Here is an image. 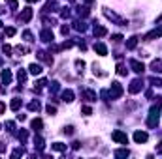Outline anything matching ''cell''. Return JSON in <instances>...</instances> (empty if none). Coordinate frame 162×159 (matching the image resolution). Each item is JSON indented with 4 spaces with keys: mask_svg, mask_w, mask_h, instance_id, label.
<instances>
[{
    "mask_svg": "<svg viewBox=\"0 0 162 159\" xmlns=\"http://www.w3.org/2000/svg\"><path fill=\"white\" fill-rule=\"evenodd\" d=\"M62 101L72 103V101H74V92H72V90H64V92H62Z\"/></svg>",
    "mask_w": 162,
    "mask_h": 159,
    "instance_id": "obj_12",
    "label": "cell"
},
{
    "mask_svg": "<svg viewBox=\"0 0 162 159\" xmlns=\"http://www.w3.org/2000/svg\"><path fill=\"white\" fill-rule=\"evenodd\" d=\"M83 2H85V4H93L94 0H83Z\"/></svg>",
    "mask_w": 162,
    "mask_h": 159,
    "instance_id": "obj_42",
    "label": "cell"
},
{
    "mask_svg": "<svg viewBox=\"0 0 162 159\" xmlns=\"http://www.w3.org/2000/svg\"><path fill=\"white\" fill-rule=\"evenodd\" d=\"M136 45H138V38H130L128 41H126V49H136Z\"/></svg>",
    "mask_w": 162,
    "mask_h": 159,
    "instance_id": "obj_18",
    "label": "cell"
},
{
    "mask_svg": "<svg viewBox=\"0 0 162 159\" xmlns=\"http://www.w3.org/2000/svg\"><path fill=\"white\" fill-rule=\"evenodd\" d=\"M115 155H117V157H128L130 152L126 150V148H123V150H117V152H115Z\"/></svg>",
    "mask_w": 162,
    "mask_h": 159,
    "instance_id": "obj_23",
    "label": "cell"
},
{
    "mask_svg": "<svg viewBox=\"0 0 162 159\" xmlns=\"http://www.w3.org/2000/svg\"><path fill=\"white\" fill-rule=\"evenodd\" d=\"M17 79H19V83H25V81H27V73H25V69H19L17 71Z\"/></svg>",
    "mask_w": 162,
    "mask_h": 159,
    "instance_id": "obj_24",
    "label": "cell"
},
{
    "mask_svg": "<svg viewBox=\"0 0 162 159\" xmlns=\"http://www.w3.org/2000/svg\"><path fill=\"white\" fill-rule=\"evenodd\" d=\"M27 2H36V0H27Z\"/></svg>",
    "mask_w": 162,
    "mask_h": 159,
    "instance_id": "obj_43",
    "label": "cell"
},
{
    "mask_svg": "<svg viewBox=\"0 0 162 159\" xmlns=\"http://www.w3.org/2000/svg\"><path fill=\"white\" fill-rule=\"evenodd\" d=\"M53 150H57V152H64V150H66V146L60 144V142H55V144H53Z\"/></svg>",
    "mask_w": 162,
    "mask_h": 159,
    "instance_id": "obj_25",
    "label": "cell"
},
{
    "mask_svg": "<svg viewBox=\"0 0 162 159\" xmlns=\"http://www.w3.org/2000/svg\"><path fill=\"white\" fill-rule=\"evenodd\" d=\"M104 15L109 19V21H113V23H117V24H124V23H126L124 19H121L119 15H115L113 11H109V9H104Z\"/></svg>",
    "mask_w": 162,
    "mask_h": 159,
    "instance_id": "obj_3",
    "label": "cell"
},
{
    "mask_svg": "<svg viewBox=\"0 0 162 159\" xmlns=\"http://www.w3.org/2000/svg\"><path fill=\"white\" fill-rule=\"evenodd\" d=\"M94 51H96L100 56H106V54H108V49H106L104 43H96V45H94Z\"/></svg>",
    "mask_w": 162,
    "mask_h": 159,
    "instance_id": "obj_13",
    "label": "cell"
},
{
    "mask_svg": "<svg viewBox=\"0 0 162 159\" xmlns=\"http://www.w3.org/2000/svg\"><path fill=\"white\" fill-rule=\"evenodd\" d=\"M28 109H30V111H32V112H38L40 109H42V105H40V103H38V101H32V103H30V105H28Z\"/></svg>",
    "mask_w": 162,
    "mask_h": 159,
    "instance_id": "obj_21",
    "label": "cell"
},
{
    "mask_svg": "<svg viewBox=\"0 0 162 159\" xmlns=\"http://www.w3.org/2000/svg\"><path fill=\"white\" fill-rule=\"evenodd\" d=\"M117 73H119V75H126V69H124V66H123V64H119V66H117Z\"/></svg>",
    "mask_w": 162,
    "mask_h": 159,
    "instance_id": "obj_28",
    "label": "cell"
},
{
    "mask_svg": "<svg viewBox=\"0 0 162 159\" xmlns=\"http://www.w3.org/2000/svg\"><path fill=\"white\" fill-rule=\"evenodd\" d=\"M15 51H17V53L23 56V54H27V53H28V47H21V45H19V47L15 49Z\"/></svg>",
    "mask_w": 162,
    "mask_h": 159,
    "instance_id": "obj_27",
    "label": "cell"
},
{
    "mask_svg": "<svg viewBox=\"0 0 162 159\" xmlns=\"http://www.w3.org/2000/svg\"><path fill=\"white\" fill-rule=\"evenodd\" d=\"M108 34V30H106L104 26H94V36H98V38H102V36Z\"/></svg>",
    "mask_w": 162,
    "mask_h": 159,
    "instance_id": "obj_17",
    "label": "cell"
},
{
    "mask_svg": "<svg viewBox=\"0 0 162 159\" xmlns=\"http://www.w3.org/2000/svg\"><path fill=\"white\" fill-rule=\"evenodd\" d=\"M121 39H123V36H119V34L113 36V41H121Z\"/></svg>",
    "mask_w": 162,
    "mask_h": 159,
    "instance_id": "obj_39",
    "label": "cell"
},
{
    "mask_svg": "<svg viewBox=\"0 0 162 159\" xmlns=\"http://www.w3.org/2000/svg\"><path fill=\"white\" fill-rule=\"evenodd\" d=\"M141 86H143V84H141V79H136V81H132V84H130V94H138V92L141 90Z\"/></svg>",
    "mask_w": 162,
    "mask_h": 159,
    "instance_id": "obj_6",
    "label": "cell"
},
{
    "mask_svg": "<svg viewBox=\"0 0 162 159\" xmlns=\"http://www.w3.org/2000/svg\"><path fill=\"white\" fill-rule=\"evenodd\" d=\"M6 2L9 4V6H12L13 9H17V0H6Z\"/></svg>",
    "mask_w": 162,
    "mask_h": 159,
    "instance_id": "obj_31",
    "label": "cell"
},
{
    "mask_svg": "<svg viewBox=\"0 0 162 159\" xmlns=\"http://www.w3.org/2000/svg\"><path fill=\"white\" fill-rule=\"evenodd\" d=\"M0 79H2V83L9 84V83H12V79H13V77H12V71H9V69H4L2 75H0Z\"/></svg>",
    "mask_w": 162,
    "mask_h": 159,
    "instance_id": "obj_9",
    "label": "cell"
},
{
    "mask_svg": "<svg viewBox=\"0 0 162 159\" xmlns=\"http://www.w3.org/2000/svg\"><path fill=\"white\" fill-rule=\"evenodd\" d=\"M147 138H149V135L145 131H136L134 133V140L138 142V144H141V142H147Z\"/></svg>",
    "mask_w": 162,
    "mask_h": 159,
    "instance_id": "obj_5",
    "label": "cell"
},
{
    "mask_svg": "<svg viewBox=\"0 0 162 159\" xmlns=\"http://www.w3.org/2000/svg\"><path fill=\"white\" fill-rule=\"evenodd\" d=\"M28 71L32 75H40V73H42V66H40V64H30L28 66Z\"/></svg>",
    "mask_w": 162,
    "mask_h": 159,
    "instance_id": "obj_15",
    "label": "cell"
},
{
    "mask_svg": "<svg viewBox=\"0 0 162 159\" xmlns=\"http://www.w3.org/2000/svg\"><path fill=\"white\" fill-rule=\"evenodd\" d=\"M149 83L153 84V86H162V81H160V79H156V77H151Z\"/></svg>",
    "mask_w": 162,
    "mask_h": 159,
    "instance_id": "obj_26",
    "label": "cell"
},
{
    "mask_svg": "<svg viewBox=\"0 0 162 159\" xmlns=\"http://www.w3.org/2000/svg\"><path fill=\"white\" fill-rule=\"evenodd\" d=\"M2 51L6 54H9V53H12V47H9V45H2Z\"/></svg>",
    "mask_w": 162,
    "mask_h": 159,
    "instance_id": "obj_33",
    "label": "cell"
},
{
    "mask_svg": "<svg viewBox=\"0 0 162 159\" xmlns=\"http://www.w3.org/2000/svg\"><path fill=\"white\" fill-rule=\"evenodd\" d=\"M85 97H87L89 101H96V94L93 90H85Z\"/></svg>",
    "mask_w": 162,
    "mask_h": 159,
    "instance_id": "obj_22",
    "label": "cell"
},
{
    "mask_svg": "<svg viewBox=\"0 0 162 159\" xmlns=\"http://www.w3.org/2000/svg\"><path fill=\"white\" fill-rule=\"evenodd\" d=\"M34 146H36L38 150H43V138L42 137H34Z\"/></svg>",
    "mask_w": 162,
    "mask_h": 159,
    "instance_id": "obj_19",
    "label": "cell"
},
{
    "mask_svg": "<svg viewBox=\"0 0 162 159\" xmlns=\"http://www.w3.org/2000/svg\"><path fill=\"white\" fill-rule=\"evenodd\" d=\"M9 107H12V111H19V109H21V99H17V97H15Z\"/></svg>",
    "mask_w": 162,
    "mask_h": 159,
    "instance_id": "obj_20",
    "label": "cell"
},
{
    "mask_svg": "<svg viewBox=\"0 0 162 159\" xmlns=\"http://www.w3.org/2000/svg\"><path fill=\"white\" fill-rule=\"evenodd\" d=\"M47 112H49V114H55V112H57V109H55L53 105H47Z\"/></svg>",
    "mask_w": 162,
    "mask_h": 159,
    "instance_id": "obj_34",
    "label": "cell"
},
{
    "mask_svg": "<svg viewBox=\"0 0 162 159\" xmlns=\"http://www.w3.org/2000/svg\"><path fill=\"white\" fill-rule=\"evenodd\" d=\"M19 138H21V140H25V138H27V131H21V133H19Z\"/></svg>",
    "mask_w": 162,
    "mask_h": 159,
    "instance_id": "obj_38",
    "label": "cell"
},
{
    "mask_svg": "<svg viewBox=\"0 0 162 159\" xmlns=\"http://www.w3.org/2000/svg\"><path fill=\"white\" fill-rule=\"evenodd\" d=\"M30 125H32V129H34V131H40V129L43 127V122L40 120V118H36V120H32V124H30Z\"/></svg>",
    "mask_w": 162,
    "mask_h": 159,
    "instance_id": "obj_16",
    "label": "cell"
},
{
    "mask_svg": "<svg viewBox=\"0 0 162 159\" xmlns=\"http://www.w3.org/2000/svg\"><path fill=\"white\" fill-rule=\"evenodd\" d=\"M40 38H42V41L49 43V41H53V32H51V30H43V32H42V36H40Z\"/></svg>",
    "mask_w": 162,
    "mask_h": 159,
    "instance_id": "obj_11",
    "label": "cell"
},
{
    "mask_svg": "<svg viewBox=\"0 0 162 159\" xmlns=\"http://www.w3.org/2000/svg\"><path fill=\"white\" fill-rule=\"evenodd\" d=\"M23 36H25V39H28V41H32V34H30V32H25Z\"/></svg>",
    "mask_w": 162,
    "mask_h": 159,
    "instance_id": "obj_36",
    "label": "cell"
},
{
    "mask_svg": "<svg viewBox=\"0 0 162 159\" xmlns=\"http://www.w3.org/2000/svg\"><path fill=\"white\" fill-rule=\"evenodd\" d=\"M6 36H9V38L15 36V28H6Z\"/></svg>",
    "mask_w": 162,
    "mask_h": 159,
    "instance_id": "obj_32",
    "label": "cell"
},
{
    "mask_svg": "<svg viewBox=\"0 0 162 159\" xmlns=\"http://www.w3.org/2000/svg\"><path fill=\"white\" fill-rule=\"evenodd\" d=\"M109 96H111V97H115V99H117V97H121V96H123V86H121L119 83H111Z\"/></svg>",
    "mask_w": 162,
    "mask_h": 159,
    "instance_id": "obj_2",
    "label": "cell"
},
{
    "mask_svg": "<svg viewBox=\"0 0 162 159\" xmlns=\"http://www.w3.org/2000/svg\"><path fill=\"white\" fill-rule=\"evenodd\" d=\"M156 153H162V142H160L158 146H156Z\"/></svg>",
    "mask_w": 162,
    "mask_h": 159,
    "instance_id": "obj_40",
    "label": "cell"
},
{
    "mask_svg": "<svg viewBox=\"0 0 162 159\" xmlns=\"http://www.w3.org/2000/svg\"><path fill=\"white\" fill-rule=\"evenodd\" d=\"M130 68H132L136 73H143V69H145V66L141 64V62H138V60H130Z\"/></svg>",
    "mask_w": 162,
    "mask_h": 159,
    "instance_id": "obj_7",
    "label": "cell"
},
{
    "mask_svg": "<svg viewBox=\"0 0 162 159\" xmlns=\"http://www.w3.org/2000/svg\"><path fill=\"white\" fill-rule=\"evenodd\" d=\"M6 127H8V131H13V127H15V124H13V122H8V124H6Z\"/></svg>",
    "mask_w": 162,
    "mask_h": 159,
    "instance_id": "obj_35",
    "label": "cell"
},
{
    "mask_svg": "<svg viewBox=\"0 0 162 159\" xmlns=\"http://www.w3.org/2000/svg\"><path fill=\"white\" fill-rule=\"evenodd\" d=\"M0 66H2V58H0Z\"/></svg>",
    "mask_w": 162,
    "mask_h": 159,
    "instance_id": "obj_44",
    "label": "cell"
},
{
    "mask_svg": "<svg viewBox=\"0 0 162 159\" xmlns=\"http://www.w3.org/2000/svg\"><path fill=\"white\" fill-rule=\"evenodd\" d=\"M0 26H2V23H0Z\"/></svg>",
    "mask_w": 162,
    "mask_h": 159,
    "instance_id": "obj_45",
    "label": "cell"
},
{
    "mask_svg": "<svg viewBox=\"0 0 162 159\" xmlns=\"http://www.w3.org/2000/svg\"><path fill=\"white\" fill-rule=\"evenodd\" d=\"M111 138H113V140H117V142H121V144H128V137H126L123 131H113Z\"/></svg>",
    "mask_w": 162,
    "mask_h": 159,
    "instance_id": "obj_4",
    "label": "cell"
},
{
    "mask_svg": "<svg viewBox=\"0 0 162 159\" xmlns=\"http://www.w3.org/2000/svg\"><path fill=\"white\" fill-rule=\"evenodd\" d=\"M23 153H25V150H23V148H19V150H15L12 155H13V157H17V155H23Z\"/></svg>",
    "mask_w": 162,
    "mask_h": 159,
    "instance_id": "obj_30",
    "label": "cell"
},
{
    "mask_svg": "<svg viewBox=\"0 0 162 159\" xmlns=\"http://www.w3.org/2000/svg\"><path fill=\"white\" fill-rule=\"evenodd\" d=\"M151 69H153L155 73H162V60H153V64H151Z\"/></svg>",
    "mask_w": 162,
    "mask_h": 159,
    "instance_id": "obj_14",
    "label": "cell"
},
{
    "mask_svg": "<svg viewBox=\"0 0 162 159\" xmlns=\"http://www.w3.org/2000/svg\"><path fill=\"white\" fill-rule=\"evenodd\" d=\"M4 111H6V105H4V103H0V114H2Z\"/></svg>",
    "mask_w": 162,
    "mask_h": 159,
    "instance_id": "obj_41",
    "label": "cell"
},
{
    "mask_svg": "<svg viewBox=\"0 0 162 159\" xmlns=\"http://www.w3.org/2000/svg\"><path fill=\"white\" fill-rule=\"evenodd\" d=\"M160 36H162V24H160L158 28H155L153 32H149L147 36H145V39H153V38H160Z\"/></svg>",
    "mask_w": 162,
    "mask_h": 159,
    "instance_id": "obj_10",
    "label": "cell"
},
{
    "mask_svg": "<svg viewBox=\"0 0 162 159\" xmlns=\"http://www.w3.org/2000/svg\"><path fill=\"white\" fill-rule=\"evenodd\" d=\"M158 112H160V101L156 105H153L151 107V112H149V120H147V125L149 127H156L158 125Z\"/></svg>",
    "mask_w": 162,
    "mask_h": 159,
    "instance_id": "obj_1",
    "label": "cell"
},
{
    "mask_svg": "<svg viewBox=\"0 0 162 159\" xmlns=\"http://www.w3.org/2000/svg\"><path fill=\"white\" fill-rule=\"evenodd\" d=\"M81 111H83V114H93V109H90V107H83V109H81Z\"/></svg>",
    "mask_w": 162,
    "mask_h": 159,
    "instance_id": "obj_29",
    "label": "cell"
},
{
    "mask_svg": "<svg viewBox=\"0 0 162 159\" xmlns=\"http://www.w3.org/2000/svg\"><path fill=\"white\" fill-rule=\"evenodd\" d=\"M64 133H68V135H72V133H74V127H72V125H70V127H66V129H64Z\"/></svg>",
    "mask_w": 162,
    "mask_h": 159,
    "instance_id": "obj_37",
    "label": "cell"
},
{
    "mask_svg": "<svg viewBox=\"0 0 162 159\" xmlns=\"http://www.w3.org/2000/svg\"><path fill=\"white\" fill-rule=\"evenodd\" d=\"M19 19H21V23H28L30 19H32V9H30V8H25Z\"/></svg>",
    "mask_w": 162,
    "mask_h": 159,
    "instance_id": "obj_8",
    "label": "cell"
}]
</instances>
